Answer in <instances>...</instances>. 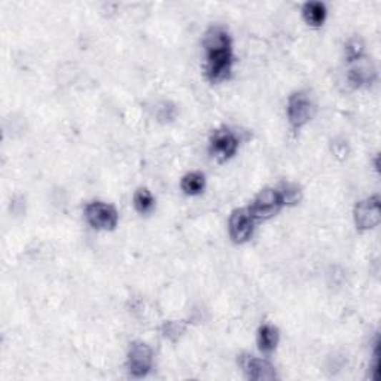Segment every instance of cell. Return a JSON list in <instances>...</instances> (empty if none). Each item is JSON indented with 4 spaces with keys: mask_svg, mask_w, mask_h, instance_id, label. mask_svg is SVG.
<instances>
[{
    "mask_svg": "<svg viewBox=\"0 0 381 381\" xmlns=\"http://www.w3.org/2000/svg\"><path fill=\"white\" fill-rule=\"evenodd\" d=\"M283 206L279 189H264L253 199L249 212L253 219H268L274 216Z\"/></svg>",
    "mask_w": 381,
    "mask_h": 381,
    "instance_id": "cell-2",
    "label": "cell"
},
{
    "mask_svg": "<svg viewBox=\"0 0 381 381\" xmlns=\"http://www.w3.org/2000/svg\"><path fill=\"white\" fill-rule=\"evenodd\" d=\"M302 12L307 23L312 26H320L326 18V6L320 2H307Z\"/></svg>",
    "mask_w": 381,
    "mask_h": 381,
    "instance_id": "cell-12",
    "label": "cell"
},
{
    "mask_svg": "<svg viewBox=\"0 0 381 381\" xmlns=\"http://www.w3.org/2000/svg\"><path fill=\"white\" fill-rule=\"evenodd\" d=\"M184 330H185L184 326L177 322H167L164 326H162V332H164V335L170 340L179 338L180 335H182Z\"/></svg>",
    "mask_w": 381,
    "mask_h": 381,
    "instance_id": "cell-17",
    "label": "cell"
},
{
    "mask_svg": "<svg viewBox=\"0 0 381 381\" xmlns=\"http://www.w3.org/2000/svg\"><path fill=\"white\" fill-rule=\"evenodd\" d=\"M134 206L140 213H148L154 207V198L148 189H139L134 194Z\"/></svg>",
    "mask_w": 381,
    "mask_h": 381,
    "instance_id": "cell-14",
    "label": "cell"
},
{
    "mask_svg": "<svg viewBox=\"0 0 381 381\" xmlns=\"http://www.w3.org/2000/svg\"><path fill=\"white\" fill-rule=\"evenodd\" d=\"M375 78V69L370 63H360L355 67L350 69L349 71V82L353 86H362V85H368L374 81Z\"/></svg>",
    "mask_w": 381,
    "mask_h": 381,
    "instance_id": "cell-10",
    "label": "cell"
},
{
    "mask_svg": "<svg viewBox=\"0 0 381 381\" xmlns=\"http://www.w3.org/2000/svg\"><path fill=\"white\" fill-rule=\"evenodd\" d=\"M152 367V352L148 344L133 342L129 352V370L134 377H144Z\"/></svg>",
    "mask_w": 381,
    "mask_h": 381,
    "instance_id": "cell-5",
    "label": "cell"
},
{
    "mask_svg": "<svg viewBox=\"0 0 381 381\" xmlns=\"http://www.w3.org/2000/svg\"><path fill=\"white\" fill-rule=\"evenodd\" d=\"M239 142L229 130L216 132L210 142V151L214 158L219 161H227L237 151Z\"/></svg>",
    "mask_w": 381,
    "mask_h": 381,
    "instance_id": "cell-8",
    "label": "cell"
},
{
    "mask_svg": "<svg viewBox=\"0 0 381 381\" xmlns=\"http://www.w3.org/2000/svg\"><path fill=\"white\" fill-rule=\"evenodd\" d=\"M85 217L88 224L97 229H114L118 224L117 210L112 206L100 202L86 206Z\"/></svg>",
    "mask_w": 381,
    "mask_h": 381,
    "instance_id": "cell-3",
    "label": "cell"
},
{
    "mask_svg": "<svg viewBox=\"0 0 381 381\" xmlns=\"http://www.w3.org/2000/svg\"><path fill=\"white\" fill-rule=\"evenodd\" d=\"M313 115V103L305 93H295L287 102V117L295 129L310 121Z\"/></svg>",
    "mask_w": 381,
    "mask_h": 381,
    "instance_id": "cell-4",
    "label": "cell"
},
{
    "mask_svg": "<svg viewBox=\"0 0 381 381\" xmlns=\"http://www.w3.org/2000/svg\"><path fill=\"white\" fill-rule=\"evenodd\" d=\"M280 192V197L283 199V204H295L298 199H300V188L295 187V185H290V184H286L282 187V189H279Z\"/></svg>",
    "mask_w": 381,
    "mask_h": 381,
    "instance_id": "cell-15",
    "label": "cell"
},
{
    "mask_svg": "<svg viewBox=\"0 0 381 381\" xmlns=\"http://www.w3.org/2000/svg\"><path fill=\"white\" fill-rule=\"evenodd\" d=\"M279 342V331L271 325H264L258 334V346L261 352L269 353L273 352Z\"/></svg>",
    "mask_w": 381,
    "mask_h": 381,
    "instance_id": "cell-11",
    "label": "cell"
},
{
    "mask_svg": "<svg viewBox=\"0 0 381 381\" xmlns=\"http://www.w3.org/2000/svg\"><path fill=\"white\" fill-rule=\"evenodd\" d=\"M380 219H381V213H380L378 197H371L368 199H364V202L357 203L355 209V221L360 229H371L377 227Z\"/></svg>",
    "mask_w": 381,
    "mask_h": 381,
    "instance_id": "cell-6",
    "label": "cell"
},
{
    "mask_svg": "<svg viewBox=\"0 0 381 381\" xmlns=\"http://www.w3.org/2000/svg\"><path fill=\"white\" fill-rule=\"evenodd\" d=\"M206 185V180L204 176L198 172L194 173H188L184 179H182V189L185 194L188 195H197L204 189Z\"/></svg>",
    "mask_w": 381,
    "mask_h": 381,
    "instance_id": "cell-13",
    "label": "cell"
},
{
    "mask_svg": "<svg viewBox=\"0 0 381 381\" xmlns=\"http://www.w3.org/2000/svg\"><path fill=\"white\" fill-rule=\"evenodd\" d=\"M242 367L249 378L258 380V381H271L276 378V370L274 367L268 364L267 360L253 357V356H244L242 359Z\"/></svg>",
    "mask_w": 381,
    "mask_h": 381,
    "instance_id": "cell-9",
    "label": "cell"
},
{
    "mask_svg": "<svg viewBox=\"0 0 381 381\" xmlns=\"http://www.w3.org/2000/svg\"><path fill=\"white\" fill-rule=\"evenodd\" d=\"M204 46L207 51V75L213 82L222 81L229 75L232 64L231 41L228 31L221 27H212L204 38Z\"/></svg>",
    "mask_w": 381,
    "mask_h": 381,
    "instance_id": "cell-1",
    "label": "cell"
},
{
    "mask_svg": "<svg viewBox=\"0 0 381 381\" xmlns=\"http://www.w3.org/2000/svg\"><path fill=\"white\" fill-rule=\"evenodd\" d=\"M362 51H364V44H362V41L357 38L350 39L346 45V54H347V57L350 61L357 60L360 57Z\"/></svg>",
    "mask_w": 381,
    "mask_h": 381,
    "instance_id": "cell-16",
    "label": "cell"
},
{
    "mask_svg": "<svg viewBox=\"0 0 381 381\" xmlns=\"http://www.w3.org/2000/svg\"><path fill=\"white\" fill-rule=\"evenodd\" d=\"M253 231V217L249 209L234 210L229 217V235L235 243L246 242Z\"/></svg>",
    "mask_w": 381,
    "mask_h": 381,
    "instance_id": "cell-7",
    "label": "cell"
}]
</instances>
